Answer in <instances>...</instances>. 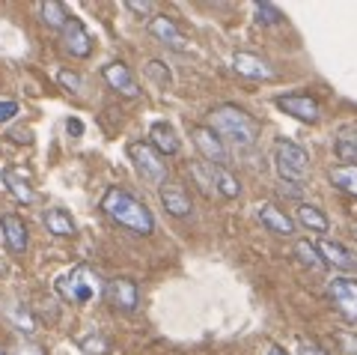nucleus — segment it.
<instances>
[{
    "label": "nucleus",
    "instance_id": "nucleus-6",
    "mask_svg": "<svg viewBox=\"0 0 357 355\" xmlns=\"http://www.w3.org/2000/svg\"><path fill=\"white\" fill-rule=\"evenodd\" d=\"M191 138H194V147L199 150V155L206 159V164H215V168H227L229 164V152L223 147V138L211 126H194Z\"/></svg>",
    "mask_w": 357,
    "mask_h": 355
},
{
    "label": "nucleus",
    "instance_id": "nucleus-11",
    "mask_svg": "<svg viewBox=\"0 0 357 355\" xmlns=\"http://www.w3.org/2000/svg\"><path fill=\"white\" fill-rule=\"evenodd\" d=\"M149 33L158 42H164V45H170L176 51H185L188 48V39H185V33L176 27V21L170 15H152L149 18Z\"/></svg>",
    "mask_w": 357,
    "mask_h": 355
},
{
    "label": "nucleus",
    "instance_id": "nucleus-34",
    "mask_svg": "<svg viewBox=\"0 0 357 355\" xmlns=\"http://www.w3.org/2000/svg\"><path fill=\"white\" fill-rule=\"evenodd\" d=\"M9 138H13L15 143H30L33 140V131L30 129H13V131H9Z\"/></svg>",
    "mask_w": 357,
    "mask_h": 355
},
{
    "label": "nucleus",
    "instance_id": "nucleus-4",
    "mask_svg": "<svg viewBox=\"0 0 357 355\" xmlns=\"http://www.w3.org/2000/svg\"><path fill=\"white\" fill-rule=\"evenodd\" d=\"M96 290H98V278L89 266H77V269H72L57 281V293L66 302H75V305H86L96 296Z\"/></svg>",
    "mask_w": 357,
    "mask_h": 355
},
{
    "label": "nucleus",
    "instance_id": "nucleus-32",
    "mask_svg": "<svg viewBox=\"0 0 357 355\" xmlns=\"http://www.w3.org/2000/svg\"><path fill=\"white\" fill-rule=\"evenodd\" d=\"M15 114H18V102H13V99H3V102H0V126L9 123Z\"/></svg>",
    "mask_w": 357,
    "mask_h": 355
},
{
    "label": "nucleus",
    "instance_id": "nucleus-10",
    "mask_svg": "<svg viewBox=\"0 0 357 355\" xmlns=\"http://www.w3.org/2000/svg\"><path fill=\"white\" fill-rule=\"evenodd\" d=\"M63 45L72 57H89L93 54V36L86 33V27L77 18H69V24L63 27Z\"/></svg>",
    "mask_w": 357,
    "mask_h": 355
},
{
    "label": "nucleus",
    "instance_id": "nucleus-37",
    "mask_svg": "<svg viewBox=\"0 0 357 355\" xmlns=\"http://www.w3.org/2000/svg\"><path fill=\"white\" fill-rule=\"evenodd\" d=\"M265 355H286V352H283V349H277V347H271V349H268Z\"/></svg>",
    "mask_w": 357,
    "mask_h": 355
},
{
    "label": "nucleus",
    "instance_id": "nucleus-16",
    "mask_svg": "<svg viewBox=\"0 0 357 355\" xmlns=\"http://www.w3.org/2000/svg\"><path fill=\"white\" fill-rule=\"evenodd\" d=\"M256 215H259L262 224L271 233H277V236H292L295 233V221L289 218L283 209H277L274 203H262L259 209H256Z\"/></svg>",
    "mask_w": 357,
    "mask_h": 355
},
{
    "label": "nucleus",
    "instance_id": "nucleus-2",
    "mask_svg": "<svg viewBox=\"0 0 357 355\" xmlns=\"http://www.w3.org/2000/svg\"><path fill=\"white\" fill-rule=\"evenodd\" d=\"M211 129L218 131L220 138H229L238 147H253L256 138H259V123L241 110L236 105H218L211 110Z\"/></svg>",
    "mask_w": 357,
    "mask_h": 355
},
{
    "label": "nucleus",
    "instance_id": "nucleus-38",
    "mask_svg": "<svg viewBox=\"0 0 357 355\" xmlns=\"http://www.w3.org/2000/svg\"><path fill=\"white\" fill-rule=\"evenodd\" d=\"M351 233H354V239H357V221H354V227H351Z\"/></svg>",
    "mask_w": 357,
    "mask_h": 355
},
{
    "label": "nucleus",
    "instance_id": "nucleus-29",
    "mask_svg": "<svg viewBox=\"0 0 357 355\" xmlns=\"http://www.w3.org/2000/svg\"><path fill=\"white\" fill-rule=\"evenodd\" d=\"M57 81H60L69 93H81V90H84V81H81V75H77V72L63 69V72H57Z\"/></svg>",
    "mask_w": 357,
    "mask_h": 355
},
{
    "label": "nucleus",
    "instance_id": "nucleus-1",
    "mask_svg": "<svg viewBox=\"0 0 357 355\" xmlns=\"http://www.w3.org/2000/svg\"><path fill=\"white\" fill-rule=\"evenodd\" d=\"M102 212L110 221H116L119 227L131 230L134 236H149V233H155V218L146 209V203H140L126 188H107V194L102 197Z\"/></svg>",
    "mask_w": 357,
    "mask_h": 355
},
{
    "label": "nucleus",
    "instance_id": "nucleus-12",
    "mask_svg": "<svg viewBox=\"0 0 357 355\" xmlns=\"http://www.w3.org/2000/svg\"><path fill=\"white\" fill-rule=\"evenodd\" d=\"M232 66H236V72L241 78H250V81H271L274 78L271 66H268L262 57H256V54H248V51H238L236 57H232Z\"/></svg>",
    "mask_w": 357,
    "mask_h": 355
},
{
    "label": "nucleus",
    "instance_id": "nucleus-17",
    "mask_svg": "<svg viewBox=\"0 0 357 355\" xmlns=\"http://www.w3.org/2000/svg\"><path fill=\"white\" fill-rule=\"evenodd\" d=\"M0 230H3V239H6V245L13 254H24L27 251V227H24V221H21L18 215H3L0 218Z\"/></svg>",
    "mask_w": 357,
    "mask_h": 355
},
{
    "label": "nucleus",
    "instance_id": "nucleus-19",
    "mask_svg": "<svg viewBox=\"0 0 357 355\" xmlns=\"http://www.w3.org/2000/svg\"><path fill=\"white\" fill-rule=\"evenodd\" d=\"M3 182H6L9 194H13L18 203H33V197L36 194H33V188H30L24 173H18L15 168H3Z\"/></svg>",
    "mask_w": 357,
    "mask_h": 355
},
{
    "label": "nucleus",
    "instance_id": "nucleus-27",
    "mask_svg": "<svg viewBox=\"0 0 357 355\" xmlns=\"http://www.w3.org/2000/svg\"><path fill=\"white\" fill-rule=\"evenodd\" d=\"M253 9H256V21H259V24H280L283 21V13L271 3H256Z\"/></svg>",
    "mask_w": 357,
    "mask_h": 355
},
{
    "label": "nucleus",
    "instance_id": "nucleus-13",
    "mask_svg": "<svg viewBox=\"0 0 357 355\" xmlns=\"http://www.w3.org/2000/svg\"><path fill=\"white\" fill-rule=\"evenodd\" d=\"M102 75H105V81L114 87L116 93H122V96H128V99H134L140 93V87H137V81H134V75H131V69L126 63H107L105 69H102Z\"/></svg>",
    "mask_w": 357,
    "mask_h": 355
},
{
    "label": "nucleus",
    "instance_id": "nucleus-25",
    "mask_svg": "<svg viewBox=\"0 0 357 355\" xmlns=\"http://www.w3.org/2000/svg\"><path fill=\"white\" fill-rule=\"evenodd\" d=\"M337 155L345 164L357 161V131H342V135L337 138Z\"/></svg>",
    "mask_w": 357,
    "mask_h": 355
},
{
    "label": "nucleus",
    "instance_id": "nucleus-9",
    "mask_svg": "<svg viewBox=\"0 0 357 355\" xmlns=\"http://www.w3.org/2000/svg\"><path fill=\"white\" fill-rule=\"evenodd\" d=\"M328 296H331V302L337 305V310L349 319V323H357V281H351V278L331 281Z\"/></svg>",
    "mask_w": 357,
    "mask_h": 355
},
{
    "label": "nucleus",
    "instance_id": "nucleus-5",
    "mask_svg": "<svg viewBox=\"0 0 357 355\" xmlns=\"http://www.w3.org/2000/svg\"><path fill=\"white\" fill-rule=\"evenodd\" d=\"M128 155H131L134 168L140 171L143 180L152 182V185H164V180H167V164L161 161V155L152 150V143H143V140L131 143Z\"/></svg>",
    "mask_w": 357,
    "mask_h": 355
},
{
    "label": "nucleus",
    "instance_id": "nucleus-7",
    "mask_svg": "<svg viewBox=\"0 0 357 355\" xmlns=\"http://www.w3.org/2000/svg\"><path fill=\"white\" fill-rule=\"evenodd\" d=\"M274 105L283 110V114L301 119V123H319L321 117V105L316 102L312 96H304V93H289V96H277Z\"/></svg>",
    "mask_w": 357,
    "mask_h": 355
},
{
    "label": "nucleus",
    "instance_id": "nucleus-24",
    "mask_svg": "<svg viewBox=\"0 0 357 355\" xmlns=\"http://www.w3.org/2000/svg\"><path fill=\"white\" fill-rule=\"evenodd\" d=\"M211 182H215V188L223 197H238V191H241L236 176H232L227 168H215V164H211Z\"/></svg>",
    "mask_w": 357,
    "mask_h": 355
},
{
    "label": "nucleus",
    "instance_id": "nucleus-14",
    "mask_svg": "<svg viewBox=\"0 0 357 355\" xmlns=\"http://www.w3.org/2000/svg\"><path fill=\"white\" fill-rule=\"evenodd\" d=\"M161 203H164V209L170 215H176V218H185V215H191V197H188V191L182 185H176V182H164L161 185Z\"/></svg>",
    "mask_w": 357,
    "mask_h": 355
},
{
    "label": "nucleus",
    "instance_id": "nucleus-30",
    "mask_svg": "<svg viewBox=\"0 0 357 355\" xmlns=\"http://www.w3.org/2000/svg\"><path fill=\"white\" fill-rule=\"evenodd\" d=\"M298 355H331L321 343H316V340H307V338H301L298 340Z\"/></svg>",
    "mask_w": 357,
    "mask_h": 355
},
{
    "label": "nucleus",
    "instance_id": "nucleus-40",
    "mask_svg": "<svg viewBox=\"0 0 357 355\" xmlns=\"http://www.w3.org/2000/svg\"><path fill=\"white\" fill-rule=\"evenodd\" d=\"M0 355H6V352H0Z\"/></svg>",
    "mask_w": 357,
    "mask_h": 355
},
{
    "label": "nucleus",
    "instance_id": "nucleus-39",
    "mask_svg": "<svg viewBox=\"0 0 357 355\" xmlns=\"http://www.w3.org/2000/svg\"><path fill=\"white\" fill-rule=\"evenodd\" d=\"M349 355H357V352H349Z\"/></svg>",
    "mask_w": 357,
    "mask_h": 355
},
{
    "label": "nucleus",
    "instance_id": "nucleus-28",
    "mask_svg": "<svg viewBox=\"0 0 357 355\" xmlns=\"http://www.w3.org/2000/svg\"><path fill=\"white\" fill-rule=\"evenodd\" d=\"M81 349H84L86 355H107V352H110V340L102 338V335L84 338V340H81Z\"/></svg>",
    "mask_w": 357,
    "mask_h": 355
},
{
    "label": "nucleus",
    "instance_id": "nucleus-15",
    "mask_svg": "<svg viewBox=\"0 0 357 355\" xmlns=\"http://www.w3.org/2000/svg\"><path fill=\"white\" fill-rule=\"evenodd\" d=\"M319 254H321V260L333 266V269H340V272H357V257L345 245H340V242L325 239L319 245Z\"/></svg>",
    "mask_w": 357,
    "mask_h": 355
},
{
    "label": "nucleus",
    "instance_id": "nucleus-8",
    "mask_svg": "<svg viewBox=\"0 0 357 355\" xmlns=\"http://www.w3.org/2000/svg\"><path fill=\"white\" fill-rule=\"evenodd\" d=\"M105 298H107L110 307L131 314V310H137V305H140V290L131 278H114L105 287Z\"/></svg>",
    "mask_w": 357,
    "mask_h": 355
},
{
    "label": "nucleus",
    "instance_id": "nucleus-21",
    "mask_svg": "<svg viewBox=\"0 0 357 355\" xmlns=\"http://www.w3.org/2000/svg\"><path fill=\"white\" fill-rule=\"evenodd\" d=\"M295 215H298V221H301V224H304L310 233H328V227H331L328 215L321 212L319 206H312V203H301Z\"/></svg>",
    "mask_w": 357,
    "mask_h": 355
},
{
    "label": "nucleus",
    "instance_id": "nucleus-26",
    "mask_svg": "<svg viewBox=\"0 0 357 355\" xmlns=\"http://www.w3.org/2000/svg\"><path fill=\"white\" fill-rule=\"evenodd\" d=\"M295 254L301 257V263L310 266V269H321L325 266V260H321V254H319V245H312V242H298L295 245Z\"/></svg>",
    "mask_w": 357,
    "mask_h": 355
},
{
    "label": "nucleus",
    "instance_id": "nucleus-36",
    "mask_svg": "<svg viewBox=\"0 0 357 355\" xmlns=\"http://www.w3.org/2000/svg\"><path fill=\"white\" fill-rule=\"evenodd\" d=\"M24 355H45L42 352V347H36V343H24V349H21Z\"/></svg>",
    "mask_w": 357,
    "mask_h": 355
},
{
    "label": "nucleus",
    "instance_id": "nucleus-31",
    "mask_svg": "<svg viewBox=\"0 0 357 355\" xmlns=\"http://www.w3.org/2000/svg\"><path fill=\"white\" fill-rule=\"evenodd\" d=\"M146 72H149V75H152V78H155V81H158L161 87H167V84L173 81V78H170V72L164 69V63H158V60H152V63L146 66Z\"/></svg>",
    "mask_w": 357,
    "mask_h": 355
},
{
    "label": "nucleus",
    "instance_id": "nucleus-3",
    "mask_svg": "<svg viewBox=\"0 0 357 355\" xmlns=\"http://www.w3.org/2000/svg\"><path fill=\"white\" fill-rule=\"evenodd\" d=\"M274 168H277V173H280L283 182H307L310 155H307V150H301L298 143L280 140L274 147Z\"/></svg>",
    "mask_w": 357,
    "mask_h": 355
},
{
    "label": "nucleus",
    "instance_id": "nucleus-35",
    "mask_svg": "<svg viewBox=\"0 0 357 355\" xmlns=\"http://www.w3.org/2000/svg\"><path fill=\"white\" fill-rule=\"evenodd\" d=\"M66 129H69V135H81V131H84L81 119H69V123H66Z\"/></svg>",
    "mask_w": 357,
    "mask_h": 355
},
{
    "label": "nucleus",
    "instance_id": "nucleus-22",
    "mask_svg": "<svg viewBox=\"0 0 357 355\" xmlns=\"http://www.w3.org/2000/svg\"><path fill=\"white\" fill-rule=\"evenodd\" d=\"M45 227L54 236H75V221L66 209H48L45 212Z\"/></svg>",
    "mask_w": 357,
    "mask_h": 355
},
{
    "label": "nucleus",
    "instance_id": "nucleus-18",
    "mask_svg": "<svg viewBox=\"0 0 357 355\" xmlns=\"http://www.w3.org/2000/svg\"><path fill=\"white\" fill-rule=\"evenodd\" d=\"M149 143H152V150L158 155H176L178 152V138H176L173 126H167V123H152Z\"/></svg>",
    "mask_w": 357,
    "mask_h": 355
},
{
    "label": "nucleus",
    "instance_id": "nucleus-20",
    "mask_svg": "<svg viewBox=\"0 0 357 355\" xmlns=\"http://www.w3.org/2000/svg\"><path fill=\"white\" fill-rule=\"evenodd\" d=\"M331 185L342 194L357 197V164H337V168H331Z\"/></svg>",
    "mask_w": 357,
    "mask_h": 355
},
{
    "label": "nucleus",
    "instance_id": "nucleus-23",
    "mask_svg": "<svg viewBox=\"0 0 357 355\" xmlns=\"http://www.w3.org/2000/svg\"><path fill=\"white\" fill-rule=\"evenodd\" d=\"M69 9H66L60 0H45L42 3V21L48 27H54V30H63L66 24H69Z\"/></svg>",
    "mask_w": 357,
    "mask_h": 355
},
{
    "label": "nucleus",
    "instance_id": "nucleus-33",
    "mask_svg": "<svg viewBox=\"0 0 357 355\" xmlns=\"http://www.w3.org/2000/svg\"><path fill=\"white\" fill-rule=\"evenodd\" d=\"M126 6L131 9L134 15H152V3H149V0H128Z\"/></svg>",
    "mask_w": 357,
    "mask_h": 355
}]
</instances>
